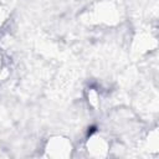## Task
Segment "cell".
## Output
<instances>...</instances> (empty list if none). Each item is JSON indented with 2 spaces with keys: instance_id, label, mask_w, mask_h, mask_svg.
Masks as SVG:
<instances>
[{
  "instance_id": "6da1fadb",
  "label": "cell",
  "mask_w": 159,
  "mask_h": 159,
  "mask_svg": "<svg viewBox=\"0 0 159 159\" xmlns=\"http://www.w3.org/2000/svg\"><path fill=\"white\" fill-rule=\"evenodd\" d=\"M0 70H1V60H0Z\"/></svg>"
}]
</instances>
